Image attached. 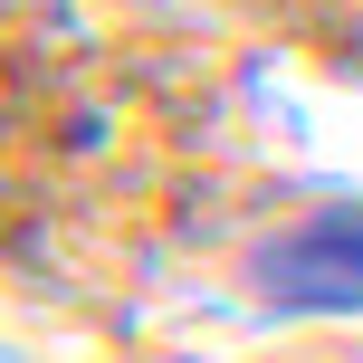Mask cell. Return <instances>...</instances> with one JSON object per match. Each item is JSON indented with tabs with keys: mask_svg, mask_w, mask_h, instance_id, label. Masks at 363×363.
Here are the masks:
<instances>
[{
	"mask_svg": "<svg viewBox=\"0 0 363 363\" xmlns=\"http://www.w3.org/2000/svg\"><path fill=\"white\" fill-rule=\"evenodd\" d=\"M258 296L277 315H363V211H315L258 249Z\"/></svg>",
	"mask_w": 363,
	"mask_h": 363,
	"instance_id": "cell-1",
	"label": "cell"
}]
</instances>
